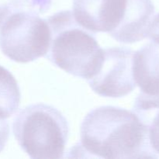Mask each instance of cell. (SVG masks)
<instances>
[{"mask_svg": "<svg viewBox=\"0 0 159 159\" xmlns=\"http://www.w3.org/2000/svg\"><path fill=\"white\" fill-rule=\"evenodd\" d=\"M80 147L91 157L107 159L157 158L148 127L136 113L120 107L94 109L84 118Z\"/></svg>", "mask_w": 159, "mask_h": 159, "instance_id": "1", "label": "cell"}, {"mask_svg": "<svg viewBox=\"0 0 159 159\" xmlns=\"http://www.w3.org/2000/svg\"><path fill=\"white\" fill-rule=\"evenodd\" d=\"M46 20L51 40L45 57L72 75L92 79L100 68L104 54L94 33L81 26L69 10L58 12Z\"/></svg>", "mask_w": 159, "mask_h": 159, "instance_id": "2", "label": "cell"}, {"mask_svg": "<svg viewBox=\"0 0 159 159\" xmlns=\"http://www.w3.org/2000/svg\"><path fill=\"white\" fill-rule=\"evenodd\" d=\"M12 130L22 150L34 159H59L65 154L68 124L61 112L43 103L21 110L13 120Z\"/></svg>", "mask_w": 159, "mask_h": 159, "instance_id": "3", "label": "cell"}, {"mask_svg": "<svg viewBox=\"0 0 159 159\" xmlns=\"http://www.w3.org/2000/svg\"><path fill=\"white\" fill-rule=\"evenodd\" d=\"M51 32L47 20L32 11L15 12L0 29V48L16 62L28 63L45 57Z\"/></svg>", "mask_w": 159, "mask_h": 159, "instance_id": "4", "label": "cell"}, {"mask_svg": "<svg viewBox=\"0 0 159 159\" xmlns=\"http://www.w3.org/2000/svg\"><path fill=\"white\" fill-rule=\"evenodd\" d=\"M134 51L126 47L107 48L97 73L88 80L96 94L104 97L120 98L136 87L133 74Z\"/></svg>", "mask_w": 159, "mask_h": 159, "instance_id": "5", "label": "cell"}, {"mask_svg": "<svg viewBox=\"0 0 159 159\" xmlns=\"http://www.w3.org/2000/svg\"><path fill=\"white\" fill-rule=\"evenodd\" d=\"M127 0H73L76 21L94 33L113 31L120 22Z\"/></svg>", "mask_w": 159, "mask_h": 159, "instance_id": "6", "label": "cell"}, {"mask_svg": "<svg viewBox=\"0 0 159 159\" xmlns=\"http://www.w3.org/2000/svg\"><path fill=\"white\" fill-rule=\"evenodd\" d=\"M133 74L141 89L138 98L148 107L159 109V44L151 42L134 54Z\"/></svg>", "mask_w": 159, "mask_h": 159, "instance_id": "7", "label": "cell"}, {"mask_svg": "<svg viewBox=\"0 0 159 159\" xmlns=\"http://www.w3.org/2000/svg\"><path fill=\"white\" fill-rule=\"evenodd\" d=\"M154 14L155 6L152 0H127L120 22L109 34L116 41L124 43L144 40L147 37Z\"/></svg>", "mask_w": 159, "mask_h": 159, "instance_id": "8", "label": "cell"}, {"mask_svg": "<svg viewBox=\"0 0 159 159\" xmlns=\"http://www.w3.org/2000/svg\"><path fill=\"white\" fill-rule=\"evenodd\" d=\"M21 94L18 83L6 68L0 65V119L10 117L17 111Z\"/></svg>", "mask_w": 159, "mask_h": 159, "instance_id": "9", "label": "cell"}, {"mask_svg": "<svg viewBox=\"0 0 159 159\" xmlns=\"http://www.w3.org/2000/svg\"><path fill=\"white\" fill-rule=\"evenodd\" d=\"M51 0H0V29L13 13L32 11L43 13L49 9Z\"/></svg>", "mask_w": 159, "mask_h": 159, "instance_id": "10", "label": "cell"}, {"mask_svg": "<svg viewBox=\"0 0 159 159\" xmlns=\"http://www.w3.org/2000/svg\"><path fill=\"white\" fill-rule=\"evenodd\" d=\"M145 124L148 127L149 140L152 148L159 154V109L150 116Z\"/></svg>", "mask_w": 159, "mask_h": 159, "instance_id": "11", "label": "cell"}, {"mask_svg": "<svg viewBox=\"0 0 159 159\" xmlns=\"http://www.w3.org/2000/svg\"><path fill=\"white\" fill-rule=\"evenodd\" d=\"M147 37H148L152 42L159 44V13L152 20L148 30Z\"/></svg>", "mask_w": 159, "mask_h": 159, "instance_id": "12", "label": "cell"}, {"mask_svg": "<svg viewBox=\"0 0 159 159\" xmlns=\"http://www.w3.org/2000/svg\"><path fill=\"white\" fill-rule=\"evenodd\" d=\"M9 136V125L6 119H0V152L4 149Z\"/></svg>", "mask_w": 159, "mask_h": 159, "instance_id": "13", "label": "cell"}]
</instances>
